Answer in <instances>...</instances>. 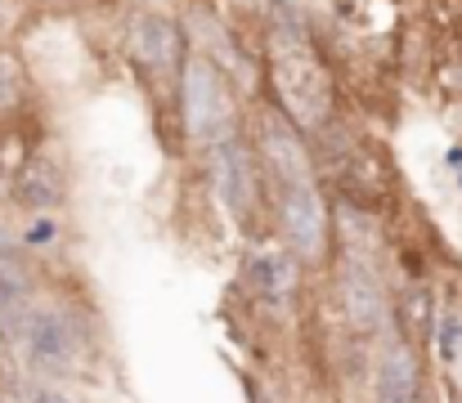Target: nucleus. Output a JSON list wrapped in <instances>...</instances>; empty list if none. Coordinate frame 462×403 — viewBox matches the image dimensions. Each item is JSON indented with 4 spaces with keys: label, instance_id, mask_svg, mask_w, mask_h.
Masks as SVG:
<instances>
[{
    "label": "nucleus",
    "instance_id": "8",
    "mask_svg": "<svg viewBox=\"0 0 462 403\" xmlns=\"http://www.w3.org/2000/svg\"><path fill=\"white\" fill-rule=\"evenodd\" d=\"M126 54L149 68V72H175L189 54V41H184V27L171 18V14H157V9H140L126 27Z\"/></svg>",
    "mask_w": 462,
    "mask_h": 403
},
{
    "label": "nucleus",
    "instance_id": "6",
    "mask_svg": "<svg viewBox=\"0 0 462 403\" xmlns=\"http://www.w3.org/2000/svg\"><path fill=\"white\" fill-rule=\"evenodd\" d=\"M337 305L355 336H386L391 327V296L377 273V261L341 252L337 261Z\"/></svg>",
    "mask_w": 462,
    "mask_h": 403
},
{
    "label": "nucleus",
    "instance_id": "15",
    "mask_svg": "<svg viewBox=\"0 0 462 403\" xmlns=\"http://www.w3.org/2000/svg\"><path fill=\"white\" fill-rule=\"evenodd\" d=\"M54 229H59V224H54V220H45V215H41V220H36V224H32V229H27V234H23V243H27V247H45V243H54V238H59V234H54Z\"/></svg>",
    "mask_w": 462,
    "mask_h": 403
},
{
    "label": "nucleus",
    "instance_id": "19",
    "mask_svg": "<svg viewBox=\"0 0 462 403\" xmlns=\"http://www.w3.org/2000/svg\"><path fill=\"white\" fill-rule=\"evenodd\" d=\"M9 247V229H5V220H0V252Z\"/></svg>",
    "mask_w": 462,
    "mask_h": 403
},
{
    "label": "nucleus",
    "instance_id": "3",
    "mask_svg": "<svg viewBox=\"0 0 462 403\" xmlns=\"http://www.w3.org/2000/svg\"><path fill=\"white\" fill-rule=\"evenodd\" d=\"M180 122L189 139L202 148L238 134V99H234L229 72L202 54H184L180 63Z\"/></svg>",
    "mask_w": 462,
    "mask_h": 403
},
{
    "label": "nucleus",
    "instance_id": "7",
    "mask_svg": "<svg viewBox=\"0 0 462 403\" xmlns=\"http://www.w3.org/2000/svg\"><path fill=\"white\" fill-rule=\"evenodd\" d=\"M256 161H261V179L270 188H310L314 184V157H310L306 134L292 122H283L274 108L261 113L256 122Z\"/></svg>",
    "mask_w": 462,
    "mask_h": 403
},
{
    "label": "nucleus",
    "instance_id": "9",
    "mask_svg": "<svg viewBox=\"0 0 462 403\" xmlns=\"http://www.w3.org/2000/svg\"><path fill=\"white\" fill-rule=\"evenodd\" d=\"M373 403H427L422 395V363L409 341L386 332L377 363H373Z\"/></svg>",
    "mask_w": 462,
    "mask_h": 403
},
{
    "label": "nucleus",
    "instance_id": "18",
    "mask_svg": "<svg viewBox=\"0 0 462 403\" xmlns=\"http://www.w3.org/2000/svg\"><path fill=\"white\" fill-rule=\"evenodd\" d=\"M445 166H449V170H458V175H462V148H449V152H445Z\"/></svg>",
    "mask_w": 462,
    "mask_h": 403
},
{
    "label": "nucleus",
    "instance_id": "10",
    "mask_svg": "<svg viewBox=\"0 0 462 403\" xmlns=\"http://www.w3.org/2000/svg\"><path fill=\"white\" fill-rule=\"evenodd\" d=\"M9 197L14 206L32 211V215H50L63 206V170L50 152H32L14 166V179H9Z\"/></svg>",
    "mask_w": 462,
    "mask_h": 403
},
{
    "label": "nucleus",
    "instance_id": "20",
    "mask_svg": "<svg viewBox=\"0 0 462 403\" xmlns=\"http://www.w3.org/2000/svg\"><path fill=\"white\" fill-rule=\"evenodd\" d=\"M5 345H9V336H5V323H0V354H5Z\"/></svg>",
    "mask_w": 462,
    "mask_h": 403
},
{
    "label": "nucleus",
    "instance_id": "21",
    "mask_svg": "<svg viewBox=\"0 0 462 403\" xmlns=\"http://www.w3.org/2000/svg\"><path fill=\"white\" fill-rule=\"evenodd\" d=\"M458 188H462V175H458Z\"/></svg>",
    "mask_w": 462,
    "mask_h": 403
},
{
    "label": "nucleus",
    "instance_id": "11",
    "mask_svg": "<svg viewBox=\"0 0 462 403\" xmlns=\"http://www.w3.org/2000/svg\"><path fill=\"white\" fill-rule=\"evenodd\" d=\"M252 282H256V291H261V300H270V305H283V300H292L297 296V282H301V261L288 252V247H261L256 256H252Z\"/></svg>",
    "mask_w": 462,
    "mask_h": 403
},
{
    "label": "nucleus",
    "instance_id": "13",
    "mask_svg": "<svg viewBox=\"0 0 462 403\" xmlns=\"http://www.w3.org/2000/svg\"><path fill=\"white\" fill-rule=\"evenodd\" d=\"M431 345L440 368H458L462 359V300L449 291L436 300V327H431Z\"/></svg>",
    "mask_w": 462,
    "mask_h": 403
},
{
    "label": "nucleus",
    "instance_id": "1",
    "mask_svg": "<svg viewBox=\"0 0 462 403\" xmlns=\"http://www.w3.org/2000/svg\"><path fill=\"white\" fill-rule=\"evenodd\" d=\"M5 336L18 345L23 363L32 368V377H45L50 386L81 377V363L90 354V336H86V318L54 296H32L5 327Z\"/></svg>",
    "mask_w": 462,
    "mask_h": 403
},
{
    "label": "nucleus",
    "instance_id": "14",
    "mask_svg": "<svg viewBox=\"0 0 462 403\" xmlns=\"http://www.w3.org/2000/svg\"><path fill=\"white\" fill-rule=\"evenodd\" d=\"M27 99V68L14 50H0V117H14Z\"/></svg>",
    "mask_w": 462,
    "mask_h": 403
},
{
    "label": "nucleus",
    "instance_id": "16",
    "mask_svg": "<svg viewBox=\"0 0 462 403\" xmlns=\"http://www.w3.org/2000/svg\"><path fill=\"white\" fill-rule=\"evenodd\" d=\"M436 81H440V90H445V95L462 99V63H445V68L436 72Z\"/></svg>",
    "mask_w": 462,
    "mask_h": 403
},
{
    "label": "nucleus",
    "instance_id": "2",
    "mask_svg": "<svg viewBox=\"0 0 462 403\" xmlns=\"http://www.w3.org/2000/svg\"><path fill=\"white\" fill-rule=\"evenodd\" d=\"M270 108L292 122L301 134L323 131L337 108V86L319 50L297 32H279L270 41Z\"/></svg>",
    "mask_w": 462,
    "mask_h": 403
},
{
    "label": "nucleus",
    "instance_id": "4",
    "mask_svg": "<svg viewBox=\"0 0 462 403\" xmlns=\"http://www.w3.org/2000/svg\"><path fill=\"white\" fill-rule=\"evenodd\" d=\"M207 184H211L216 206L238 229H247L261 215L265 179H261V161H256V152H252V143L243 134H229V139L207 148Z\"/></svg>",
    "mask_w": 462,
    "mask_h": 403
},
{
    "label": "nucleus",
    "instance_id": "5",
    "mask_svg": "<svg viewBox=\"0 0 462 403\" xmlns=\"http://www.w3.org/2000/svg\"><path fill=\"white\" fill-rule=\"evenodd\" d=\"M274 202V224L283 247L301 261V265H323L332 252V215L319 197V184L310 188H270Z\"/></svg>",
    "mask_w": 462,
    "mask_h": 403
},
{
    "label": "nucleus",
    "instance_id": "17",
    "mask_svg": "<svg viewBox=\"0 0 462 403\" xmlns=\"http://www.w3.org/2000/svg\"><path fill=\"white\" fill-rule=\"evenodd\" d=\"M32 403H72V395L59 390V386H36V390H32Z\"/></svg>",
    "mask_w": 462,
    "mask_h": 403
},
{
    "label": "nucleus",
    "instance_id": "12",
    "mask_svg": "<svg viewBox=\"0 0 462 403\" xmlns=\"http://www.w3.org/2000/svg\"><path fill=\"white\" fill-rule=\"evenodd\" d=\"M391 327L400 341H431L436 327V291L427 282H409L404 300H391Z\"/></svg>",
    "mask_w": 462,
    "mask_h": 403
}]
</instances>
